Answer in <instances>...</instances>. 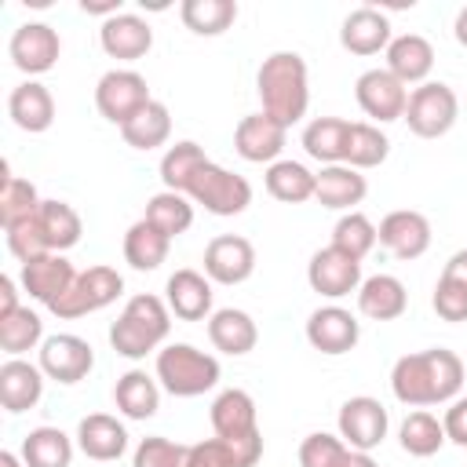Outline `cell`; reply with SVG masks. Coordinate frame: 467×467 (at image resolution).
I'll list each match as a JSON object with an SVG mask.
<instances>
[{"label":"cell","instance_id":"obj_21","mask_svg":"<svg viewBox=\"0 0 467 467\" xmlns=\"http://www.w3.org/2000/svg\"><path fill=\"white\" fill-rule=\"evenodd\" d=\"M99 44L117 62H139L153 47V29H150V22L142 15L120 11V15H113V18H106L99 26Z\"/></svg>","mask_w":467,"mask_h":467},{"label":"cell","instance_id":"obj_45","mask_svg":"<svg viewBox=\"0 0 467 467\" xmlns=\"http://www.w3.org/2000/svg\"><path fill=\"white\" fill-rule=\"evenodd\" d=\"M186 452H190V445L171 441L164 434H150L135 445L131 467H186Z\"/></svg>","mask_w":467,"mask_h":467},{"label":"cell","instance_id":"obj_16","mask_svg":"<svg viewBox=\"0 0 467 467\" xmlns=\"http://www.w3.org/2000/svg\"><path fill=\"white\" fill-rule=\"evenodd\" d=\"M204 274L212 285H244L255 274V244L241 234H219L204 244Z\"/></svg>","mask_w":467,"mask_h":467},{"label":"cell","instance_id":"obj_41","mask_svg":"<svg viewBox=\"0 0 467 467\" xmlns=\"http://www.w3.org/2000/svg\"><path fill=\"white\" fill-rule=\"evenodd\" d=\"M40 204L44 201H40L36 186L22 175H11V168L4 164L0 168V223H4V230L22 219H33L40 212Z\"/></svg>","mask_w":467,"mask_h":467},{"label":"cell","instance_id":"obj_30","mask_svg":"<svg viewBox=\"0 0 467 467\" xmlns=\"http://www.w3.org/2000/svg\"><path fill=\"white\" fill-rule=\"evenodd\" d=\"M113 405L124 420H150L161 409V383L146 368H128L113 387Z\"/></svg>","mask_w":467,"mask_h":467},{"label":"cell","instance_id":"obj_47","mask_svg":"<svg viewBox=\"0 0 467 467\" xmlns=\"http://www.w3.org/2000/svg\"><path fill=\"white\" fill-rule=\"evenodd\" d=\"M431 306H434V314L441 321L460 325V321H467V288L456 285V281H449V277H438L434 296H431Z\"/></svg>","mask_w":467,"mask_h":467},{"label":"cell","instance_id":"obj_17","mask_svg":"<svg viewBox=\"0 0 467 467\" xmlns=\"http://www.w3.org/2000/svg\"><path fill=\"white\" fill-rule=\"evenodd\" d=\"M288 146V128L270 113H248L234 128V150L248 164H274Z\"/></svg>","mask_w":467,"mask_h":467},{"label":"cell","instance_id":"obj_25","mask_svg":"<svg viewBox=\"0 0 467 467\" xmlns=\"http://www.w3.org/2000/svg\"><path fill=\"white\" fill-rule=\"evenodd\" d=\"M77 449L88 456V460H99V463H109V460H120L128 452V431L117 416L109 412H91L77 423Z\"/></svg>","mask_w":467,"mask_h":467},{"label":"cell","instance_id":"obj_31","mask_svg":"<svg viewBox=\"0 0 467 467\" xmlns=\"http://www.w3.org/2000/svg\"><path fill=\"white\" fill-rule=\"evenodd\" d=\"M73 452H77V438H69L62 427H47V423L33 427L18 449L26 467H69Z\"/></svg>","mask_w":467,"mask_h":467},{"label":"cell","instance_id":"obj_36","mask_svg":"<svg viewBox=\"0 0 467 467\" xmlns=\"http://www.w3.org/2000/svg\"><path fill=\"white\" fill-rule=\"evenodd\" d=\"M120 139H124L131 150H142V153L164 146V142L171 139V113H168V106L157 102V99H153L150 106H142V109L120 128Z\"/></svg>","mask_w":467,"mask_h":467},{"label":"cell","instance_id":"obj_28","mask_svg":"<svg viewBox=\"0 0 467 467\" xmlns=\"http://www.w3.org/2000/svg\"><path fill=\"white\" fill-rule=\"evenodd\" d=\"M354 296H358V310L368 321H398L409 310L405 281L394 277V274H372V277H365Z\"/></svg>","mask_w":467,"mask_h":467},{"label":"cell","instance_id":"obj_27","mask_svg":"<svg viewBox=\"0 0 467 467\" xmlns=\"http://www.w3.org/2000/svg\"><path fill=\"white\" fill-rule=\"evenodd\" d=\"M387 55V69L409 88V84H427L431 69H434V44L420 33H398L390 40V47L383 51Z\"/></svg>","mask_w":467,"mask_h":467},{"label":"cell","instance_id":"obj_46","mask_svg":"<svg viewBox=\"0 0 467 467\" xmlns=\"http://www.w3.org/2000/svg\"><path fill=\"white\" fill-rule=\"evenodd\" d=\"M347 452H350V445L339 434L314 431L299 441V467H339Z\"/></svg>","mask_w":467,"mask_h":467},{"label":"cell","instance_id":"obj_26","mask_svg":"<svg viewBox=\"0 0 467 467\" xmlns=\"http://www.w3.org/2000/svg\"><path fill=\"white\" fill-rule=\"evenodd\" d=\"M7 117H11V124L18 131L40 135V131H47L55 124V95L40 80H22L7 95Z\"/></svg>","mask_w":467,"mask_h":467},{"label":"cell","instance_id":"obj_52","mask_svg":"<svg viewBox=\"0 0 467 467\" xmlns=\"http://www.w3.org/2000/svg\"><path fill=\"white\" fill-rule=\"evenodd\" d=\"M441 277H449V281H456V285H463V288H467V248H460V252H452V255H449V263H445Z\"/></svg>","mask_w":467,"mask_h":467},{"label":"cell","instance_id":"obj_8","mask_svg":"<svg viewBox=\"0 0 467 467\" xmlns=\"http://www.w3.org/2000/svg\"><path fill=\"white\" fill-rule=\"evenodd\" d=\"M124 296V277L113 270V266H88L77 274L73 288L51 306L55 317L62 321H73V317H84V314H95V310H106L109 303H117Z\"/></svg>","mask_w":467,"mask_h":467},{"label":"cell","instance_id":"obj_35","mask_svg":"<svg viewBox=\"0 0 467 467\" xmlns=\"http://www.w3.org/2000/svg\"><path fill=\"white\" fill-rule=\"evenodd\" d=\"M168 248H171V237H164V234H161L153 223H146V219L131 223L128 234H124V263H128L131 270H142V274L157 270V266L168 259Z\"/></svg>","mask_w":467,"mask_h":467},{"label":"cell","instance_id":"obj_38","mask_svg":"<svg viewBox=\"0 0 467 467\" xmlns=\"http://www.w3.org/2000/svg\"><path fill=\"white\" fill-rule=\"evenodd\" d=\"M179 18L197 36H223L237 22V4L234 0H182Z\"/></svg>","mask_w":467,"mask_h":467},{"label":"cell","instance_id":"obj_11","mask_svg":"<svg viewBox=\"0 0 467 467\" xmlns=\"http://www.w3.org/2000/svg\"><path fill=\"white\" fill-rule=\"evenodd\" d=\"M354 99H358L361 113L368 117V124H390V120L405 117L409 88L387 66H376V69H365L354 80Z\"/></svg>","mask_w":467,"mask_h":467},{"label":"cell","instance_id":"obj_51","mask_svg":"<svg viewBox=\"0 0 467 467\" xmlns=\"http://www.w3.org/2000/svg\"><path fill=\"white\" fill-rule=\"evenodd\" d=\"M18 281L11 277V274H0V317H7V314H15L22 303H18Z\"/></svg>","mask_w":467,"mask_h":467},{"label":"cell","instance_id":"obj_43","mask_svg":"<svg viewBox=\"0 0 467 467\" xmlns=\"http://www.w3.org/2000/svg\"><path fill=\"white\" fill-rule=\"evenodd\" d=\"M398 441H401V449H405L409 456L427 460V456H434L449 438H445V427H441V420H438L434 412L416 409V412H409V416L401 420Z\"/></svg>","mask_w":467,"mask_h":467},{"label":"cell","instance_id":"obj_42","mask_svg":"<svg viewBox=\"0 0 467 467\" xmlns=\"http://www.w3.org/2000/svg\"><path fill=\"white\" fill-rule=\"evenodd\" d=\"M44 339H47V336H44V321H40L36 310L18 306L15 314L0 317V350H4L7 358H22V354H29V350H40Z\"/></svg>","mask_w":467,"mask_h":467},{"label":"cell","instance_id":"obj_39","mask_svg":"<svg viewBox=\"0 0 467 467\" xmlns=\"http://www.w3.org/2000/svg\"><path fill=\"white\" fill-rule=\"evenodd\" d=\"M208 164V153L193 142V139H179L164 150L161 157V182L164 190H175V193H186V186L193 182V175Z\"/></svg>","mask_w":467,"mask_h":467},{"label":"cell","instance_id":"obj_22","mask_svg":"<svg viewBox=\"0 0 467 467\" xmlns=\"http://www.w3.org/2000/svg\"><path fill=\"white\" fill-rule=\"evenodd\" d=\"M368 193V179L350 164H325L314 171V201L332 212H358Z\"/></svg>","mask_w":467,"mask_h":467},{"label":"cell","instance_id":"obj_7","mask_svg":"<svg viewBox=\"0 0 467 467\" xmlns=\"http://www.w3.org/2000/svg\"><path fill=\"white\" fill-rule=\"evenodd\" d=\"M460 117V99L445 80H427L420 88L409 91V106H405V124L416 139H441L452 131Z\"/></svg>","mask_w":467,"mask_h":467},{"label":"cell","instance_id":"obj_20","mask_svg":"<svg viewBox=\"0 0 467 467\" xmlns=\"http://www.w3.org/2000/svg\"><path fill=\"white\" fill-rule=\"evenodd\" d=\"M212 299H215V292H212L208 274L193 270V266L175 270L164 285V303H168L171 317H179V321H208L215 314Z\"/></svg>","mask_w":467,"mask_h":467},{"label":"cell","instance_id":"obj_18","mask_svg":"<svg viewBox=\"0 0 467 467\" xmlns=\"http://www.w3.org/2000/svg\"><path fill=\"white\" fill-rule=\"evenodd\" d=\"M358 339H361V321L339 303H325L306 317V343L328 358L350 354Z\"/></svg>","mask_w":467,"mask_h":467},{"label":"cell","instance_id":"obj_44","mask_svg":"<svg viewBox=\"0 0 467 467\" xmlns=\"http://www.w3.org/2000/svg\"><path fill=\"white\" fill-rule=\"evenodd\" d=\"M379 244V234H376V223L365 215V212H343L332 226V248L354 255V259H365L372 248Z\"/></svg>","mask_w":467,"mask_h":467},{"label":"cell","instance_id":"obj_13","mask_svg":"<svg viewBox=\"0 0 467 467\" xmlns=\"http://www.w3.org/2000/svg\"><path fill=\"white\" fill-rule=\"evenodd\" d=\"M361 259H354V255H347V252H339V248H332V244H325V248H317L314 255H310V263H306V285L321 296V299H343V296H350V292H358L361 288Z\"/></svg>","mask_w":467,"mask_h":467},{"label":"cell","instance_id":"obj_55","mask_svg":"<svg viewBox=\"0 0 467 467\" xmlns=\"http://www.w3.org/2000/svg\"><path fill=\"white\" fill-rule=\"evenodd\" d=\"M452 36H456V44H460V47H467V4L456 11V22H452Z\"/></svg>","mask_w":467,"mask_h":467},{"label":"cell","instance_id":"obj_10","mask_svg":"<svg viewBox=\"0 0 467 467\" xmlns=\"http://www.w3.org/2000/svg\"><path fill=\"white\" fill-rule=\"evenodd\" d=\"M336 427H339V438L358 449V452H372L387 441V431H390V412L383 409L379 398L372 394H354L339 405V416H336Z\"/></svg>","mask_w":467,"mask_h":467},{"label":"cell","instance_id":"obj_32","mask_svg":"<svg viewBox=\"0 0 467 467\" xmlns=\"http://www.w3.org/2000/svg\"><path fill=\"white\" fill-rule=\"evenodd\" d=\"M347 131H350V120H343V117H314V120H306L303 139H299L303 153L310 161H317L321 168L325 164H343Z\"/></svg>","mask_w":467,"mask_h":467},{"label":"cell","instance_id":"obj_49","mask_svg":"<svg viewBox=\"0 0 467 467\" xmlns=\"http://www.w3.org/2000/svg\"><path fill=\"white\" fill-rule=\"evenodd\" d=\"M186 467H241V463H237L234 449L223 438H204V441H193L190 445Z\"/></svg>","mask_w":467,"mask_h":467},{"label":"cell","instance_id":"obj_23","mask_svg":"<svg viewBox=\"0 0 467 467\" xmlns=\"http://www.w3.org/2000/svg\"><path fill=\"white\" fill-rule=\"evenodd\" d=\"M390 40H394L390 18H387L379 7H368V4H365V7H354V11L343 18V26H339V44H343V51L361 55V58L387 51Z\"/></svg>","mask_w":467,"mask_h":467},{"label":"cell","instance_id":"obj_4","mask_svg":"<svg viewBox=\"0 0 467 467\" xmlns=\"http://www.w3.org/2000/svg\"><path fill=\"white\" fill-rule=\"evenodd\" d=\"M212 431L215 438H223L241 467H255L263 460V431H259V412H255V398L241 387H226L215 394L212 401Z\"/></svg>","mask_w":467,"mask_h":467},{"label":"cell","instance_id":"obj_9","mask_svg":"<svg viewBox=\"0 0 467 467\" xmlns=\"http://www.w3.org/2000/svg\"><path fill=\"white\" fill-rule=\"evenodd\" d=\"M150 102H153V95H150V84L139 69H106L95 84V106L117 128H124Z\"/></svg>","mask_w":467,"mask_h":467},{"label":"cell","instance_id":"obj_50","mask_svg":"<svg viewBox=\"0 0 467 467\" xmlns=\"http://www.w3.org/2000/svg\"><path fill=\"white\" fill-rule=\"evenodd\" d=\"M441 427H445V438L460 449H467V394L452 398L445 405V416H441Z\"/></svg>","mask_w":467,"mask_h":467},{"label":"cell","instance_id":"obj_2","mask_svg":"<svg viewBox=\"0 0 467 467\" xmlns=\"http://www.w3.org/2000/svg\"><path fill=\"white\" fill-rule=\"evenodd\" d=\"M255 91L263 102V113L292 128L296 120L306 117L310 106V73L306 58L299 51H274L259 62L255 69Z\"/></svg>","mask_w":467,"mask_h":467},{"label":"cell","instance_id":"obj_48","mask_svg":"<svg viewBox=\"0 0 467 467\" xmlns=\"http://www.w3.org/2000/svg\"><path fill=\"white\" fill-rule=\"evenodd\" d=\"M4 234H7V248H11V255H15L18 263H29V259H36V255L47 252V244H44V237H40V226H36V215H33V219H22V223H15V226H7Z\"/></svg>","mask_w":467,"mask_h":467},{"label":"cell","instance_id":"obj_14","mask_svg":"<svg viewBox=\"0 0 467 467\" xmlns=\"http://www.w3.org/2000/svg\"><path fill=\"white\" fill-rule=\"evenodd\" d=\"M7 55L15 69H22L29 80L40 77L58 66V55H62L58 29H51L47 22H22L7 40Z\"/></svg>","mask_w":467,"mask_h":467},{"label":"cell","instance_id":"obj_1","mask_svg":"<svg viewBox=\"0 0 467 467\" xmlns=\"http://www.w3.org/2000/svg\"><path fill=\"white\" fill-rule=\"evenodd\" d=\"M463 379H467V368H463L460 354L449 347L401 354L390 368V390L409 409L449 405L452 398H460Z\"/></svg>","mask_w":467,"mask_h":467},{"label":"cell","instance_id":"obj_3","mask_svg":"<svg viewBox=\"0 0 467 467\" xmlns=\"http://www.w3.org/2000/svg\"><path fill=\"white\" fill-rule=\"evenodd\" d=\"M171 332V310L161 296L153 292H139L124 303V310L117 314V321L109 325V347L128 358V361H139L146 354H157L164 347Z\"/></svg>","mask_w":467,"mask_h":467},{"label":"cell","instance_id":"obj_34","mask_svg":"<svg viewBox=\"0 0 467 467\" xmlns=\"http://www.w3.org/2000/svg\"><path fill=\"white\" fill-rule=\"evenodd\" d=\"M36 226H40V237L47 244V252H69L80 234H84V223H80V212L66 201H44L40 212H36Z\"/></svg>","mask_w":467,"mask_h":467},{"label":"cell","instance_id":"obj_19","mask_svg":"<svg viewBox=\"0 0 467 467\" xmlns=\"http://www.w3.org/2000/svg\"><path fill=\"white\" fill-rule=\"evenodd\" d=\"M376 234H379V244L394 259H401V263L420 259L431 248V237H434L431 234V219L423 212H416V208H394V212H387L379 219Z\"/></svg>","mask_w":467,"mask_h":467},{"label":"cell","instance_id":"obj_5","mask_svg":"<svg viewBox=\"0 0 467 467\" xmlns=\"http://www.w3.org/2000/svg\"><path fill=\"white\" fill-rule=\"evenodd\" d=\"M153 376L171 398H201L219 383L223 368L215 354L197 350L193 343H164L157 350Z\"/></svg>","mask_w":467,"mask_h":467},{"label":"cell","instance_id":"obj_6","mask_svg":"<svg viewBox=\"0 0 467 467\" xmlns=\"http://www.w3.org/2000/svg\"><path fill=\"white\" fill-rule=\"evenodd\" d=\"M186 197L193 204H201L204 212L219 215V219H230V215H241L248 204H252V182L215 161H208L193 182L186 186Z\"/></svg>","mask_w":467,"mask_h":467},{"label":"cell","instance_id":"obj_15","mask_svg":"<svg viewBox=\"0 0 467 467\" xmlns=\"http://www.w3.org/2000/svg\"><path fill=\"white\" fill-rule=\"evenodd\" d=\"M77 274H80V270H77L62 252H44V255L22 263V270H18V285H22V292H26L29 299H36L40 306L51 310V306L73 288Z\"/></svg>","mask_w":467,"mask_h":467},{"label":"cell","instance_id":"obj_54","mask_svg":"<svg viewBox=\"0 0 467 467\" xmlns=\"http://www.w3.org/2000/svg\"><path fill=\"white\" fill-rule=\"evenodd\" d=\"M339 467H379V463L372 460V452H358V449H350V452L343 456Z\"/></svg>","mask_w":467,"mask_h":467},{"label":"cell","instance_id":"obj_12","mask_svg":"<svg viewBox=\"0 0 467 467\" xmlns=\"http://www.w3.org/2000/svg\"><path fill=\"white\" fill-rule=\"evenodd\" d=\"M36 354H40L36 365L44 368V376L55 379V383H62V387L80 383V379L95 368V350H91V343H88L84 336H73V332H55V336H47Z\"/></svg>","mask_w":467,"mask_h":467},{"label":"cell","instance_id":"obj_24","mask_svg":"<svg viewBox=\"0 0 467 467\" xmlns=\"http://www.w3.org/2000/svg\"><path fill=\"white\" fill-rule=\"evenodd\" d=\"M44 368L26 361V358H7L0 365V405L4 412L18 416L26 409H33L44 398Z\"/></svg>","mask_w":467,"mask_h":467},{"label":"cell","instance_id":"obj_29","mask_svg":"<svg viewBox=\"0 0 467 467\" xmlns=\"http://www.w3.org/2000/svg\"><path fill=\"white\" fill-rule=\"evenodd\" d=\"M208 339L219 354L226 358H244L248 350H255L259 343V328L252 321L248 310H237V306H223L208 317Z\"/></svg>","mask_w":467,"mask_h":467},{"label":"cell","instance_id":"obj_56","mask_svg":"<svg viewBox=\"0 0 467 467\" xmlns=\"http://www.w3.org/2000/svg\"><path fill=\"white\" fill-rule=\"evenodd\" d=\"M0 467H26V463H22V456H18V452L4 449V452H0Z\"/></svg>","mask_w":467,"mask_h":467},{"label":"cell","instance_id":"obj_37","mask_svg":"<svg viewBox=\"0 0 467 467\" xmlns=\"http://www.w3.org/2000/svg\"><path fill=\"white\" fill-rule=\"evenodd\" d=\"M387 157H390V139H387V131H383L379 124H368V120H350L343 164H350V168H358V171H368V168H379Z\"/></svg>","mask_w":467,"mask_h":467},{"label":"cell","instance_id":"obj_53","mask_svg":"<svg viewBox=\"0 0 467 467\" xmlns=\"http://www.w3.org/2000/svg\"><path fill=\"white\" fill-rule=\"evenodd\" d=\"M80 11L84 15H102V22H106V18L120 15L124 7H120V0H80Z\"/></svg>","mask_w":467,"mask_h":467},{"label":"cell","instance_id":"obj_33","mask_svg":"<svg viewBox=\"0 0 467 467\" xmlns=\"http://www.w3.org/2000/svg\"><path fill=\"white\" fill-rule=\"evenodd\" d=\"M266 193L281 204H303V201H314V171L303 164V161H292V157H281L274 164H266Z\"/></svg>","mask_w":467,"mask_h":467},{"label":"cell","instance_id":"obj_40","mask_svg":"<svg viewBox=\"0 0 467 467\" xmlns=\"http://www.w3.org/2000/svg\"><path fill=\"white\" fill-rule=\"evenodd\" d=\"M146 223H153L164 237H179L193 226V201L186 193H175V190H161L146 201V212H142Z\"/></svg>","mask_w":467,"mask_h":467}]
</instances>
